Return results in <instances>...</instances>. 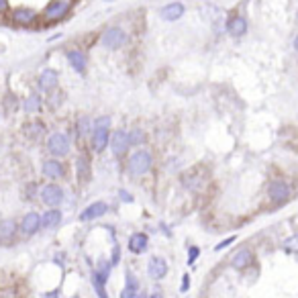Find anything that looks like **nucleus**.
I'll return each instance as SVG.
<instances>
[{
	"instance_id": "34",
	"label": "nucleus",
	"mask_w": 298,
	"mask_h": 298,
	"mask_svg": "<svg viewBox=\"0 0 298 298\" xmlns=\"http://www.w3.org/2000/svg\"><path fill=\"white\" fill-rule=\"evenodd\" d=\"M188 288H190V276L184 274V276H182V284H180V292H186Z\"/></svg>"
},
{
	"instance_id": "15",
	"label": "nucleus",
	"mask_w": 298,
	"mask_h": 298,
	"mask_svg": "<svg viewBox=\"0 0 298 298\" xmlns=\"http://www.w3.org/2000/svg\"><path fill=\"white\" fill-rule=\"evenodd\" d=\"M39 88L43 90V92H51V90H55L57 88V82H59V76H57V72L55 70H43L39 74Z\"/></svg>"
},
{
	"instance_id": "12",
	"label": "nucleus",
	"mask_w": 298,
	"mask_h": 298,
	"mask_svg": "<svg viewBox=\"0 0 298 298\" xmlns=\"http://www.w3.org/2000/svg\"><path fill=\"white\" fill-rule=\"evenodd\" d=\"M106 212H109V204L102 202V200H96V202L88 204L86 208L82 210L80 221H94V219H98V217L106 215Z\"/></svg>"
},
{
	"instance_id": "30",
	"label": "nucleus",
	"mask_w": 298,
	"mask_h": 298,
	"mask_svg": "<svg viewBox=\"0 0 298 298\" xmlns=\"http://www.w3.org/2000/svg\"><path fill=\"white\" fill-rule=\"evenodd\" d=\"M92 286H94V290L98 292V298H109V294H106V288H104V284H102L100 280H96L94 276H92Z\"/></svg>"
},
{
	"instance_id": "21",
	"label": "nucleus",
	"mask_w": 298,
	"mask_h": 298,
	"mask_svg": "<svg viewBox=\"0 0 298 298\" xmlns=\"http://www.w3.org/2000/svg\"><path fill=\"white\" fill-rule=\"evenodd\" d=\"M251 262H253V253H251V249H239V251L231 258V266L235 268V270H245Z\"/></svg>"
},
{
	"instance_id": "29",
	"label": "nucleus",
	"mask_w": 298,
	"mask_h": 298,
	"mask_svg": "<svg viewBox=\"0 0 298 298\" xmlns=\"http://www.w3.org/2000/svg\"><path fill=\"white\" fill-rule=\"evenodd\" d=\"M129 143H131V145H143V143H145V133H143L141 129H133V131L129 133Z\"/></svg>"
},
{
	"instance_id": "6",
	"label": "nucleus",
	"mask_w": 298,
	"mask_h": 298,
	"mask_svg": "<svg viewBox=\"0 0 298 298\" xmlns=\"http://www.w3.org/2000/svg\"><path fill=\"white\" fill-rule=\"evenodd\" d=\"M72 10V0H51L43 10L45 20H59Z\"/></svg>"
},
{
	"instance_id": "1",
	"label": "nucleus",
	"mask_w": 298,
	"mask_h": 298,
	"mask_svg": "<svg viewBox=\"0 0 298 298\" xmlns=\"http://www.w3.org/2000/svg\"><path fill=\"white\" fill-rule=\"evenodd\" d=\"M109 141H111V117H98L92 123V145L96 151H102L109 145Z\"/></svg>"
},
{
	"instance_id": "9",
	"label": "nucleus",
	"mask_w": 298,
	"mask_h": 298,
	"mask_svg": "<svg viewBox=\"0 0 298 298\" xmlns=\"http://www.w3.org/2000/svg\"><path fill=\"white\" fill-rule=\"evenodd\" d=\"M109 145H111V149H113V153H115V155H123V153H127V149L131 147V143H129V133L123 131V129L115 131V133L111 135Z\"/></svg>"
},
{
	"instance_id": "17",
	"label": "nucleus",
	"mask_w": 298,
	"mask_h": 298,
	"mask_svg": "<svg viewBox=\"0 0 298 298\" xmlns=\"http://www.w3.org/2000/svg\"><path fill=\"white\" fill-rule=\"evenodd\" d=\"M61 219H63V215L59 208H49L41 215V229H55V227H59Z\"/></svg>"
},
{
	"instance_id": "3",
	"label": "nucleus",
	"mask_w": 298,
	"mask_h": 298,
	"mask_svg": "<svg viewBox=\"0 0 298 298\" xmlns=\"http://www.w3.org/2000/svg\"><path fill=\"white\" fill-rule=\"evenodd\" d=\"M18 235V223L10 217L0 219V247H12Z\"/></svg>"
},
{
	"instance_id": "8",
	"label": "nucleus",
	"mask_w": 298,
	"mask_h": 298,
	"mask_svg": "<svg viewBox=\"0 0 298 298\" xmlns=\"http://www.w3.org/2000/svg\"><path fill=\"white\" fill-rule=\"evenodd\" d=\"M39 229H41V215H39V212H33V210L27 212V215L20 219V223H18V231L23 233L25 237L37 235Z\"/></svg>"
},
{
	"instance_id": "24",
	"label": "nucleus",
	"mask_w": 298,
	"mask_h": 298,
	"mask_svg": "<svg viewBox=\"0 0 298 298\" xmlns=\"http://www.w3.org/2000/svg\"><path fill=\"white\" fill-rule=\"evenodd\" d=\"M41 104H43L41 96L33 92V94H29V96L25 98V102H23V111H25L27 115H33V113H37V111L41 109Z\"/></svg>"
},
{
	"instance_id": "11",
	"label": "nucleus",
	"mask_w": 298,
	"mask_h": 298,
	"mask_svg": "<svg viewBox=\"0 0 298 298\" xmlns=\"http://www.w3.org/2000/svg\"><path fill=\"white\" fill-rule=\"evenodd\" d=\"M268 194H270V198L274 202H284L290 196V186L286 182H282V180H274L268 186Z\"/></svg>"
},
{
	"instance_id": "37",
	"label": "nucleus",
	"mask_w": 298,
	"mask_h": 298,
	"mask_svg": "<svg viewBox=\"0 0 298 298\" xmlns=\"http://www.w3.org/2000/svg\"><path fill=\"white\" fill-rule=\"evenodd\" d=\"M151 298H161V290H153V292H151Z\"/></svg>"
},
{
	"instance_id": "25",
	"label": "nucleus",
	"mask_w": 298,
	"mask_h": 298,
	"mask_svg": "<svg viewBox=\"0 0 298 298\" xmlns=\"http://www.w3.org/2000/svg\"><path fill=\"white\" fill-rule=\"evenodd\" d=\"M43 131H45V127L41 125V123H31V125H27V127H25V135H27V137H31V139L41 137V135H43Z\"/></svg>"
},
{
	"instance_id": "28",
	"label": "nucleus",
	"mask_w": 298,
	"mask_h": 298,
	"mask_svg": "<svg viewBox=\"0 0 298 298\" xmlns=\"http://www.w3.org/2000/svg\"><path fill=\"white\" fill-rule=\"evenodd\" d=\"M90 129H92V123H90V119L82 117V119L78 121V135H80V137H86Z\"/></svg>"
},
{
	"instance_id": "7",
	"label": "nucleus",
	"mask_w": 298,
	"mask_h": 298,
	"mask_svg": "<svg viewBox=\"0 0 298 298\" xmlns=\"http://www.w3.org/2000/svg\"><path fill=\"white\" fill-rule=\"evenodd\" d=\"M125 43H127V33L123 29H119V27L106 29L104 35H102V45L106 49H121Z\"/></svg>"
},
{
	"instance_id": "23",
	"label": "nucleus",
	"mask_w": 298,
	"mask_h": 298,
	"mask_svg": "<svg viewBox=\"0 0 298 298\" xmlns=\"http://www.w3.org/2000/svg\"><path fill=\"white\" fill-rule=\"evenodd\" d=\"M111 270H113V264L109 260H100L98 268L92 272V276L96 280H100L102 284H106V280H109V276H111Z\"/></svg>"
},
{
	"instance_id": "39",
	"label": "nucleus",
	"mask_w": 298,
	"mask_h": 298,
	"mask_svg": "<svg viewBox=\"0 0 298 298\" xmlns=\"http://www.w3.org/2000/svg\"><path fill=\"white\" fill-rule=\"evenodd\" d=\"M294 49L298 51V35H296V39H294Z\"/></svg>"
},
{
	"instance_id": "18",
	"label": "nucleus",
	"mask_w": 298,
	"mask_h": 298,
	"mask_svg": "<svg viewBox=\"0 0 298 298\" xmlns=\"http://www.w3.org/2000/svg\"><path fill=\"white\" fill-rule=\"evenodd\" d=\"M125 280H127V284L121 290L119 298H139V282H137L135 276L131 272H127L125 274Z\"/></svg>"
},
{
	"instance_id": "36",
	"label": "nucleus",
	"mask_w": 298,
	"mask_h": 298,
	"mask_svg": "<svg viewBox=\"0 0 298 298\" xmlns=\"http://www.w3.org/2000/svg\"><path fill=\"white\" fill-rule=\"evenodd\" d=\"M121 196H123V200H125V202H133L131 194H129V192H125V190H121Z\"/></svg>"
},
{
	"instance_id": "10",
	"label": "nucleus",
	"mask_w": 298,
	"mask_h": 298,
	"mask_svg": "<svg viewBox=\"0 0 298 298\" xmlns=\"http://www.w3.org/2000/svg\"><path fill=\"white\" fill-rule=\"evenodd\" d=\"M41 172H43V176L49 178V180H59V178L66 176V167H63V163L59 159L51 157V159L43 161V165H41Z\"/></svg>"
},
{
	"instance_id": "22",
	"label": "nucleus",
	"mask_w": 298,
	"mask_h": 298,
	"mask_svg": "<svg viewBox=\"0 0 298 298\" xmlns=\"http://www.w3.org/2000/svg\"><path fill=\"white\" fill-rule=\"evenodd\" d=\"M149 245V237L145 235V233H135V235H131L129 239V249L133 253H143Z\"/></svg>"
},
{
	"instance_id": "31",
	"label": "nucleus",
	"mask_w": 298,
	"mask_h": 298,
	"mask_svg": "<svg viewBox=\"0 0 298 298\" xmlns=\"http://www.w3.org/2000/svg\"><path fill=\"white\" fill-rule=\"evenodd\" d=\"M198 255H200V249L192 245V247L188 249V264H194V262H196V258H198Z\"/></svg>"
},
{
	"instance_id": "35",
	"label": "nucleus",
	"mask_w": 298,
	"mask_h": 298,
	"mask_svg": "<svg viewBox=\"0 0 298 298\" xmlns=\"http://www.w3.org/2000/svg\"><path fill=\"white\" fill-rule=\"evenodd\" d=\"M8 0H0V14H2V12H6L8 10Z\"/></svg>"
},
{
	"instance_id": "16",
	"label": "nucleus",
	"mask_w": 298,
	"mask_h": 298,
	"mask_svg": "<svg viewBox=\"0 0 298 298\" xmlns=\"http://www.w3.org/2000/svg\"><path fill=\"white\" fill-rule=\"evenodd\" d=\"M227 31L231 37H243L247 33V20L241 14H235L227 20Z\"/></svg>"
},
{
	"instance_id": "2",
	"label": "nucleus",
	"mask_w": 298,
	"mask_h": 298,
	"mask_svg": "<svg viewBox=\"0 0 298 298\" xmlns=\"http://www.w3.org/2000/svg\"><path fill=\"white\" fill-rule=\"evenodd\" d=\"M151 153L145 151V149H139V151H135L131 157H129V163H127V167H129V174L131 176H143L147 174L149 169H151Z\"/></svg>"
},
{
	"instance_id": "13",
	"label": "nucleus",
	"mask_w": 298,
	"mask_h": 298,
	"mask_svg": "<svg viewBox=\"0 0 298 298\" xmlns=\"http://www.w3.org/2000/svg\"><path fill=\"white\" fill-rule=\"evenodd\" d=\"M147 274H149V278L151 280H163L165 278V274H167V262L163 258H151L147 264Z\"/></svg>"
},
{
	"instance_id": "4",
	"label": "nucleus",
	"mask_w": 298,
	"mask_h": 298,
	"mask_svg": "<svg viewBox=\"0 0 298 298\" xmlns=\"http://www.w3.org/2000/svg\"><path fill=\"white\" fill-rule=\"evenodd\" d=\"M47 149L49 153L57 159V157H66L70 153V139L66 133H51L47 139Z\"/></svg>"
},
{
	"instance_id": "14",
	"label": "nucleus",
	"mask_w": 298,
	"mask_h": 298,
	"mask_svg": "<svg viewBox=\"0 0 298 298\" xmlns=\"http://www.w3.org/2000/svg\"><path fill=\"white\" fill-rule=\"evenodd\" d=\"M10 20H12V23H16V25H31V23H35V20H37V12L33 8H29V6H18V8H14L10 12Z\"/></svg>"
},
{
	"instance_id": "33",
	"label": "nucleus",
	"mask_w": 298,
	"mask_h": 298,
	"mask_svg": "<svg viewBox=\"0 0 298 298\" xmlns=\"http://www.w3.org/2000/svg\"><path fill=\"white\" fill-rule=\"evenodd\" d=\"M0 298H18V294L14 288H2L0 290Z\"/></svg>"
},
{
	"instance_id": "5",
	"label": "nucleus",
	"mask_w": 298,
	"mask_h": 298,
	"mask_svg": "<svg viewBox=\"0 0 298 298\" xmlns=\"http://www.w3.org/2000/svg\"><path fill=\"white\" fill-rule=\"evenodd\" d=\"M39 196H41V202H43L45 206L57 208V206L63 202V190H61V186H57V184H45L43 188H41Z\"/></svg>"
},
{
	"instance_id": "19",
	"label": "nucleus",
	"mask_w": 298,
	"mask_h": 298,
	"mask_svg": "<svg viewBox=\"0 0 298 298\" xmlns=\"http://www.w3.org/2000/svg\"><path fill=\"white\" fill-rule=\"evenodd\" d=\"M159 14H161L163 20H169V23H174V20L182 18V14H184V4H182V2H169V4H165V6L161 8Z\"/></svg>"
},
{
	"instance_id": "32",
	"label": "nucleus",
	"mask_w": 298,
	"mask_h": 298,
	"mask_svg": "<svg viewBox=\"0 0 298 298\" xmlns=\"http://www.w3.org/2000/svg\"><path fill=\"white\" fill-rule=\"evenodd\" d=\"M231 243H235V235H231V237H227V239H223L219 245H215V251H223L225 247H229Z\"/></svg>"
},
{
	"instance_id": "26",
	"label": "nucleus",
	"mask_w": 298,
	"mask_h": 298,
	"mask_svg": "<svg viewBox=\"0 0 298 298\" xmlns=\"http://www.w3.org/2000/svg\"><path fill=\"white\" fill-rule=\"evenodd\" d=\"M76 167H78V178L82 180V182H86V178H88V161H86V157H78V161H76Z\"/></svg>"
},
{
	"instance_id": "27",
	"label": "nucleus",
	"mask_w": 298,
	"mask_h": 298,
	"mask_svg": "<svg viewBox=\"0 0 298 298\" xmlns=\"http://www.w3.org/2000/svg\"><path fill=\"white\" fill-rule=\"evenodd\" d=\"M284 249L288 253H298V233L290 235L288 239H284Z\"/></svg>"
},
{
	"instance_id": "38",
	"label": "nucleus",
	"mask_w": 298,
	"mask_h": 298,
	"mask_svg": "<svg viewBox=\"0 0 298 298\" xmlns=\"http://www.w3.org/2000/svg\"><path fill=\"white\" fill-rule=\"evenodd\" d=\"M45 298H57V292H47Z\"/></svg>"
},
{
	"instance_id": "20",
	"label": "nucleus",
	"mask_w": 298,
	"mask_h": 298,
	"mask_svg": "<svg viewBox=\"0 0 298 298\" xmlns=\"http://www.w3.org/2000/svg\"><path fill=\"white\" fill-rule=\"evenodd\" d=\"M68 61H70V66L78 72V74H84L86 72V66H88V59H86V55H84L82 51H78V49H72V51H68Z\"/></svg>"
}]
</instances>
